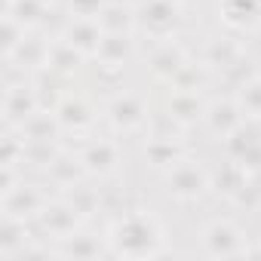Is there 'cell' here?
<instances>
[{
  "label": "cell",
  "mask_w": 261,
  "mask_h": 261,
  "mask_svg": "<svg viewBox=\"0 0 261 261\" xmlns=\"http://www.w3.org/2000/svg\"><path fill=\"white\" fill-rule=\"evenodd\" d=\"M108 240V252L111 255H126V258H151L163 252L166 233L160 227V221L151 212H129L120 215L111 227Z\"/></svg>",
  "instance_id": "6da1fadb"
},
{
  "label": "cell",
  "mask_w": 261,
  "mask_h": 261,
  "mask_svg": "<svg viewBox=\"0 0 261 261\" xmlns=\"http://www.w3.org/2000/svg\"><path fill=\"white\" fill-rule=\"evenodd\" d=\"M181 19V4L178 0H142L136 10V28H142L145 34L166 40L175 25Z\"/></svg>",
  "instance_id": "7a4b0ae2"
},
{
  "label": "cell",
  "mask_w": 261,
  "mask_h": 261,
  "mask_svg": "<svg viewBox=\"0 0 261 261\" xmlns=\"http://www.w3.org/2000/svg\"><path fill=\"white\" fill-rule=\"evenodd\" d=\"M203 246L209 255H221V258H233V255H246L249 252V243L243 237V230L221 218V221H212L206 230H203Z\"/></svg>",
  "instance_id": "3957f363"
},
{
  "label": "cell",
  "mask_w": 261,
  "mask_h": 261,
  "mask_svg": "<svg viewBox=\"0 0 261 261\" xmlns=\"http://www.w3.org/2000/svg\"><path fill=\"white\" fill-rule=\"evenodd\" d=\"M166 185H169V194L181 197V200H197L206 188H209V178L203 172L200 163L194 160H178L169 172H166Z\"/></svg>",
  "instance_id": "277c9868"
},
{
  "label": "cell",
  "mask_w": 261,
  "mask_h": 261,
  "mask_svg": "<svg viewBox=\"0 0 261 261\" xmlns=\"http://www.w3.org/2000/svg\"><path fill=\"white\" fill-rule=\"evenodd\" d=\"M43 206H46V200H43V194L37 191V188H31V185H10L7 191H4V212H7V218H19V221H25V218H37L40 212H43Z\"/></svg>",
  "instance_id": "5b68a950"
},
{
  "label": "cell",
  "mask_w": 261,
  "mask_h": 261,
  "mask_svg": "<svg viewBox=\"0 0 261 261\" xmlns=\"http://www.w3.org/2000/svg\"><path fill=\"white\" fill-rule=\"evenodd\" d=\"M101 37H105V28H101L98 19H92V16H74L68 22V28H65L62 40L68 46H74L80 56H95L98 46H101Z\"/></svg>",
  "instance_id": "8992f818"
},
{
  "label": "cell",
  "mask_w": 261,
  "mask_h": 261,
  "mask_svg": "<svg viewBox=\"0 0 261 261\" xmlns=\"http://www.w3.org/2000/svg\"><path fill=\"white\" fill-rule=\"evenodd\" d=\"M108 120L117 126V129H139V126H145V120H148V108H145V101L139 98V95H133V92H120V95H114V101L108 105Z\"/></svg>",
  "instance_id": "52a82bcc"
},
{
  "label": "cell",
  "mask_w": 261,
  "mask_h": 261,
  "mask_svg": "<svg viewBox=\"0 0 261 261\" xmlns=\"http://www.w3.org/2000/svg\"><path fill=\"white\" fill-rule=\"evenodd\" d=\"M185 65H188V53H185V46L178 43V40H163L157 49H154V56H151V71L157 74V77H163V80H175L181 71H185Z\"/></svg>",
  "instance_id": "ba28073f"
},
{
  "label": "cell",
  "mask_w": 261,
  "mask_h": 261,
  "mask_svg": "<svg viewBox=\"0 0 261 261\" xmlns=\"http://www.w3.org/2000/svg\"><path fill=\"white\" fill-rule=\"evenodd\" d=\"M120 163V148L108 139L92 142L83 154H80V169L92 172V175H111Z\"/></svg>",
  "instance_id": "9c48e42d"
},
{
  "label": "cell",
  "mask_w": 261,
  "mask_h": 261,
  "mask_svg": "<svg viewBox=\"0 0 261 261\" xmlns=\"http://www.w3.org/2000/svg\"><path fill=\"white\" fill-rule=\"evenodd\" d=\"M80 215H83V212H80L74 203H49V206H43V212H40L37 218L49 227V233H53L56 240H65V237L74 233Z\"/></svg>",
  "instance_id": "30bf717a"
},
{
  "label": "cell",
  "mask_w": 261,
  "mask_h": 261,
  "mask_svg": "<svg viewBox=\"0 0 261 261\" xmlns=\"http://www.w3.org/2000/svg\"><path fill=\"white\" fill-rule=\"evenodd\" d=\"M34 111H37V92L31 89V86H10L7 89V108H4V114H7V126H16V123H28L31 117H34Z\"/></svg>",
  "instance_id": "8fae6325"
},
{
  "label": "cell",
  "mask_w": 261,
  "mask_h": 261,
  "mask_svg": "<svg viewBox=\"0 0 261 261\" xmlns=\"http://www.w3.org/2000/svg\"><path fill=\"white\" fill-rule=\"evenodd\" d=\"M206 120L212 126V133L227 139V136H233L237 129L243 126V108L237 101H212L206 108Z\"/></svg>",
  "instance_id": "7c38bea8"
},
{
  "label": "cell",
  "mask_w": 261,
  "mask_h": 261,
  "mask_svg": "<svg viewBox=\"0 0 261 261\" xmlns=\"http://www.w3.org/2000/svg\"><path fill=\"white\" fill-rule=\"evenodd\" d=\"M224 22L233 28H252L261 22V0H221Z\"/></svg>",
  "instance_id": "4fadbf2b"
},
{
  "label": "cell",
  "mask_w": 261,
  "mask_h": 261,
  "mask_svg": "<svg viewBox=\"0 0 261 261\" xmlns=\"http://www.w3.org/2000/svg\"><path fill=\"white\" fill-rule=\"evenodd\" d=\"M145 157L157 169H172L181 160V148H178V142L172 136H154L148 142V148H145Z\"/></svg>",
  "instance_id": "5bb4252c"
},
{
  "label": "cell",
  "mask_w": 261,
  "mask_h": 261,
  "mask_svg": "<svg viewBox=\"0 0 261 261\" xmlns=\"http://www.w3.org/2000/svg\"><path fill=\"white\" fill-rule=\"evenodd\" d=\"M129 53H133V40H129V34H105L95 59L101 65H108V68H120L129 59Z\"/></svg>",
  "instance_id": "9a60e30c"
},
{
  "label": "cell",
  "mask_w": 261,
  "mask_h": 261,
  "mask_svg": "<svg viewBox=\"0 0 261 261\" xmlns=\"http://www.w3.org/2000/svg\"><path fill=\"white\" fill-rule=\"evenodd\" d=\"M98 22L105 34H129L136 28V10H129L123 4H105V10L98 13Z\"/></svg>",
  "instance_id": "2e32d148"
},
{
  "label": "cell",
  "mask_w": 261,
  "mask_h": 261,
  "mask_svg": "<svg viewBox=\"0 0 261 261\" xmlns=\"http://www.w3.org/2000/svg\"><path fill=\"white\" fill-rule=\"evenodd\" d=\"M56 123H59L62 129H83V126L92 123V111L86 108L83 98H71V95H68V98L56 108Z\"/></svg>",
  "instance_id": "e0dca14e"
},
{
  "label": "cell",
  "mask_w": 261,
  "mask_h": 261,
  "mask_svg": "<svg viewBox=\"0 0 261 261\" xmlns=\"http://www.w3.org/2000/svg\"><path fill=\"white\" fill-rule=\"evenodd\" d=\"M200 114H203V105H200L197 92L178 89V92L172 95V101H169V120H172V123H191V120H197Z\"/></svg>",
  "instance_id": "ac0fdd59"
},
{
  "label": "cell",
  "mask_w": 261,
  "mask_h": 261,
  "mask_svg": "<svg viewBox=\"0 0 261 261\" xmlns=\"http://www.w3.org/2000/svg\"><path fill=\"white\" fill-rule=\"evenodd\" d=\"M243 92H240V108L246 111V114H261V80L255 77V80H246L243 86H240Z\"/></svg>",
  "instance_id": "d6986e66"
},
{
  "label": "cell",
  "mask_w": 261,
  "mask_h": 261,
  "mask_svg": "<svg viewBox=\"0 0 261 261\" xmlns=\"http://www.w3.org/2000/svg\"><path fill=\"white\" fill-rule=\"evenodd\" d=\"M101 10H105V0H71V13L74 16H92V19H98Z\"/></svg>",
  "instance_id": "ffe728a7"
}]
</instances>
